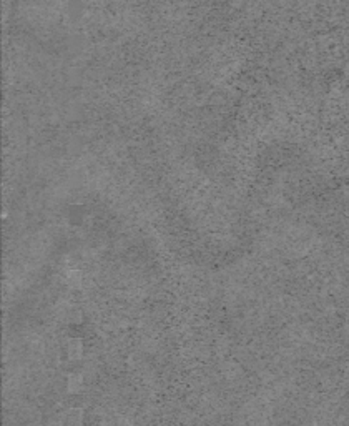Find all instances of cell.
<instances>
[{
  "instance_id": "cell-1",
  "label": "cell",
  "mask_w": 349,
  "mask_h": 426,
  "mask_svg": "<svg viewBox=\"0 0 349 426\" xmlns=\"http://www.w3.org/2000/svg\"><path fill=\"white\" fill-rule=\"evenodd\" d=\"M82 420H83V413L80 410H73L69 413V423L71 426H80L82 425Z\"/></svg>"
}]
</instances>
